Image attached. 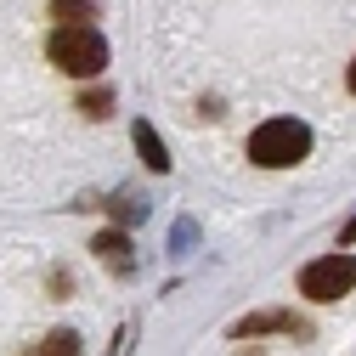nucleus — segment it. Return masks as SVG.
Wrapping results in <instances>:
<instances>
[{
    "label": "nucleus",
    "mask_w": 356,
    "mask_h": 356,
    "mask_svg": "<svg viewBox=\"0 0 356 356\" xmlns=\"http://www.w3.org/2000/svg\"><path fill=\"white\" fill-rule=\"evenodd\" d=\"M249 164L260 170H294L300 159H311V124L305 119H266L249 130Z\"/></svg>",
    "instance_id": "nucleus-1"
},
{
    "label": "nucleus",
    "mask_w": 356,
    "mask_h": 356,
    "mask_svg": "<svg viewBox=\"0 0 356 356\" xmlns=\"http://www.w3.org/2000/svg\"><path fill=\"white\" fill-rule=\"evenodd\" d=\"M46 57H51V68H63V74H74V79H97V74L108 68V34H102L97 23H91V29H51Z\"/></svg>",
    "instance_id": "nucleus-2"
},
{
    "label": "nucleus",
    "mask_w": 356,
    "mask_h": 356,
    "mask_svg": "<svg viewBox=\"0 0 356 356\" xmlns=\"http://www.w3.org/2000/svg\"><path fill=\"white\" fill-rule=\"evenodd\" d=\"M356 289V254H323V260H311L305 272H300V294L305 300H317V305H328V300H345Z\"/></svg>",
    "instance_id": "nucleus-3"
},
{
    "label": "nucleus",
    "mask_w": 356,
    "mask_h": 356,
    "mask_svg": "<svg viewBox=\"0 0 356 356\" xmlns=\"http://www.w3.org/2000/svg\"><path fill=\"white\" fill-rule=\"evenodd\" d=\"M260 334H294V339H305L311 323L294 317V311H254V317H243V323L232 328V339H260Z\"/></svg>",
    "instance_id": "nucleus-4"
},
{
    "label": "nucleus",
    "mask_w": 356,
    "mask_h": 356,
    "mask_svg": "<svg viewBox=\"0 0 356 356\" xmlns=\"http://www.w3.org/2000/svg\"><path fill=\"white\" fill-rule=\"evenodd\" d=\"M91 254L108 266V272H119V277H130V272H136V254H130V232H124V227L97 232V238H91Z\"/></svg>",
    "instance_id": "nucleus-5"
},
{
    "label": "nucleus",
    "mask_w": 356,
    "mask_h": 356,
    "mask_svg": "<svg viewBox=\"0 0 356 356\" xmlns=\"http://www.w3.org/2000/svg\"><path fill=\"white\" fill-rule=\"evenodd\" d=\"M130 142H136V153H142V164H147L153 175H164V170H170V153H164V142H159V130H153L147 119H142L136 130H130Z\"/></svg>",
    "instance_id": "nucleus-6"
},
{
    "label": "nucleus",
    "mask_w": 356,
    "mask_h": 356,
    "mask_svg": "<svg viewBox=\"0 0 356 356\" xmlns=\"http://www.w3.org/2000/svg\"><path fill=\"white\" fill-rule=\"evenodd\" d=\"M57 29H91L97 23V0H51Z\"/></svg>",
    "instance_id": "nucleus-7"
},
{
    "label": "nucleus",
    "mask_w": 356,
    "mask_h": 356,
    "mask_svg": "<svg viewBox=\"0 0 356 356\" xmlns=\"http://www.w3.org/2000/svg\"><path fill=\"white\" fill-rule=\"evenodd\" d=\"M40 356H79V334L74 328H51L46 345H40Z\"/></svg>",
    "instance_id": "nucleus-8"
},
{
    "label": "nucleus",
    "mask_w": 356,
    "mask_h": 356,
    "mask_svg": "<svg viewBox=\"0 0 356 356\" xmlns=\"http://www.w3.org/2000/svg\"><path fill=\"white\" fill-rule=\"evenodd\" d=\"M108 108H113V91H108V85H91V91L79 97V113H91V119H108Z\"/></svg>",
    "instance_id": "nucleus-9"
},
{
    "label": "nucleus",
    "mask_w": 356,
    "mask_h": 356,
    "mask_svg": "<svg viewBox=\"0 0 356 356\" xmlns=\"http://www.w3.org/2000/svg\"><path fill=\"white\" fill-rule=\"evenodd\" d=\"M68 289H74V283H68V272H51V294H57V300H68Z\"/></svg>",
    "instance_id": "nucleus-10"
},
{
    "label": "nucleus",
    "mask_w": 356,
    "mask_h": 356,
    "mask_svg": "<svg viewBox=\"0 0 356 356\" xmlns=\"http://www.w3.org/2000/svg\"><path fill=\"white\" fill-rule=\"evenodd\" d=\"M356 243V220H350V227H345V238H339V249H350Z\"/></svg>",
    "instance_id": "nucleus-11"
},
{
    "label": "nucleus",
    "mask_w": 356,
    "mask_h": 356,
    "mask_svg": "<svg viewBox=\"0 0 356 356\" xmlns=\"http://www.w3.org/2000/svg\"><path fill=\"white\" fill-rule=\"evenodd\" d=\"M345 85H350V97H356V57H350V68H345Z\"/></svg>",
    "instance_id": "nucleus-12"
}]
</instances>
